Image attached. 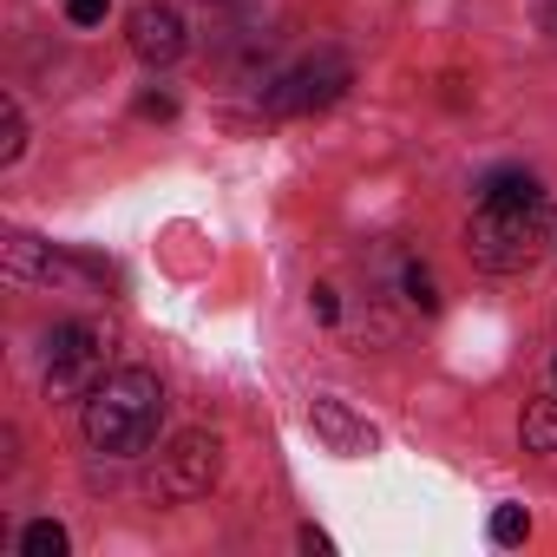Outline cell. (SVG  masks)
Here are the masks:
<instances>
[{"instance_id":"6da1fadb","label":"cell","mask_w":557,"mask_h":557,"mask_svg":"<svg viewBox=\"0 0 557 557\" xmlns=\"http://www.w3.org/2000/svg\"><path fill=\"white\" fill-rule=\"evenodd\" d=\"M158 420H164V387L145 368H119L86 394V440L112 459L145 453L158 440Z\"/></svg>"},{"instance_id":"5b68a950","label":"cell","mask_w":557,"mask_h":557,"mask_svg":"<svg viewBox=\"0 0 557 557\" xmlns=\"http://www.w3.org/2000/svg\"><path fill=\"white\" fill-rule=\"evenodd\" d=\"M216 466H223V446L210 433H177L171 453L158 459V492L164 498H203L216 485Z\"/></svg>"},{"instance_id":"9c48e42d","label":"cell","mask_w":557,"mask_h":557,"mask_svg":"<svg viewBox=\"0 0 557 557\" xmlns=\"http://www.w3.org/2000/svg\"><path fill=\"white\" fill-rule=\"evenodd\" d=\"M479 197H544V184H537L531 171H492V177L479 184Z\"/></svg>"},{"instance_id":"7c38bea8","label":"cell","mask_w":557,"mask_h":557,"mask_svg":"<svg viewBox=\"0 0 557 557\" xmlns=\"http://www.w3.org/2000/svg\"><path fill=\"white\" fill-rule=\"evenodd\" d=\"M524 531H531L524 505H498L492 511V544H524Z\"/></svg>"},{"instance_id":"9a60e30c","label":"cell","mask_w":557,"mask_h":557,"mask_svg":"<svg viewBox=\"0 0 557 557\" xmlns=\"http://www.w3.org/2000/svg\"><path fill=\"white\" fill-rule=\"evenodd\" d=\"M138 112H145V119H171V112H177V99H164V92H145V99H138Z\"/></svg>"},{"instance_id":"30bf717a","label":"cell","mask_w":557,"mask_h":557,"mask_svg":"<svg viewBox=\"0 0 557 557\" xmlns=\"http://www.w3.org/2000/svg\"><path fill=\"white\" fill-rule=\"evenodd\" d=\"M21 145H27V119H21V106H14V99H0V164H14V158H21Z\"/></svg>"},{"instance_id":"277c9868","label":"cell","mask_w":557,"mask_h":557,"mask_svg":"<svg viewBox=\"0 0 557 557\" xmlns=\"http://www.w3.org/2000/svg\"><path fill=\"white\" fill-rule=\"evenodd\" d=\"M348 79H355V73H348V60L322 47V53H309L302 66H289L283 79L269 86V112H283V119H302V112H329V106L348 92Z\"/></svg>"},{"instance_id":"ba28073f","label":"cell","mask_w":557,"mask_h":557,"mask_svg":"<svg viewBox=\"0 0 557 557\" xmlns=\"http://www.w3.org/2000/svg\"><path fill=\"white\" fill-rule=\"evenodd\" d=\"M524 453H557V400L524 407Z\"/></svg>"},{"instance_id":"52a82bcc","label":"cell","mask_w":557,"mask_h":557,"mask_svg":"<svg viewBox=\"0 0 557 557\" xmlns=\"http://www.w3.org/2000/svg\"><path fill=\"white\" fill-rule=\"evenodd\" d=\"M309 426H315V440H322L329 453H342V459L374 453V426H368L348 400H315V407H309Z\"/></svg>"},{"instance_id":"e0dca14e","label":"cell","mask_w":557,"mask_h":557,"mask_svg":"<svg viewBox=\"0 0 557 557\" xmlns=\"http://www.w3.org/2000/svg\"><path fill=\"white\" fill-rule=\"evenodd\" d=\"M302 550H315V557H322V550H335V544H329V531H315V524H309V531H302Z\"/></svg>"},{"instance_id":"3957f363","label":"cell","mask_w":557,"mask_h":557,"mask_svg":"<svg viewBox=\"0 0 557 557\" xmlns=\"http://www.w3.org/2000/svg\"><path fill=\"white\" fill-rule=\"evenodd\" d=\"M99 374H106V335H99L92 322L53 329V342H47V394L86 400V394L99 387Z\"/></svg>"},{"instance_id":"8fae6325","label":"cell","mask_w":557,"mask_h":557,"mask_svg":"<svg viewBox=\"0 0 557 557\" xmlns=\"http://www.w3.org/2000/svg\"><path fill=\"white\" fill-rule=\"evenodd\" d=\"M21 550H27V557H66V531H60L53 518H40V524H27Z\"/></svg>"},{"instance_id":"7a4b0ae2","label":"cell","mask_w":557,"mask_h":557,"mask_svg":"<svg viewBox=\"0 0 557 557\" xmlns=\"http://www.w3.org/2000/svg\"><path fill=\"white\" fill-rule=\"evenodd\" d=\"M544 230H550V197H479V210H472V262L492 269V275L531 269Z\"/></svg>"},{"instance_id":"5bb4252c","label":"cell","mask_w":557,"mask_h":557,"mask_svg":"<svg viewBox=\"0 0 557 557\" xmlns=\"http://www.w3.org/2000/svg\"><path fill=\"white\" fill-rule=\"evenodd\" d=\"M106 14H112V0H66V21L73 27H99Z\"/></svg>"},{"instance_id":"8992f818","label":"cell","mask_w":557,"mask_h":557,"mask_svg":"<svg viewBox=\"0 0 557 557\" xmlns=\"http://www.w3.org/2000/svg\"><path fill=\"white\" fill-rule=\"evenodd\" d=\"M132 53L145 66H171L184 53V14L164 8V0H145V8L132 14Z\"/></svg>"},{"instance_id":"2e32d148","label":"cell","mask_w":557,"mask_h":557,"mask_svg":"<svg viewBox=\"0 0 557 557\" xmlns=\"http://www.w3.org/2000/svg\"><path fill=\"white\" fill-rule=\"evenodd\" d=\"M315 315H322V322H335V315H342V302H335V289H315Z\"/></svg>"},{"instance_id":"4fadbf2b","label":"cell","mask_w":557,"mask_h":557,"mask_svg":"<svg viewBox=\"0 0 557 557\" xmlns=\"http://www.w3.org/2000/svg\"><path fill=\"white\" fill-rule=\"evenodd\" d=\"M400 289H407V302H413V309H426V315L440 309V289H433V275H426L420 262H407V275H400Z\"/></svg>"}]
</instances>
